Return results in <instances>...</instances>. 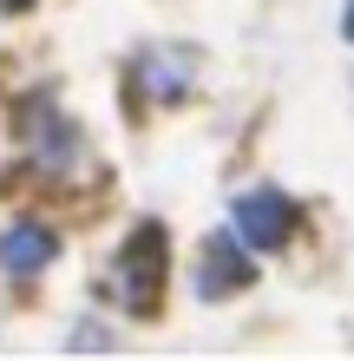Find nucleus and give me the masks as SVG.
<instances>
[{
	"mask_svg": "<svg viewBox=\"0 0 354 361\" xmlns=\"http://www.w3.org/2000/svg\"><path fill=\"white\" fill-rule=\"evenodd\" d=\"M230 224H236V243L276 250L289 230H296V204H289L282 190H243V197L230 204Z\"/></svg>",
	"mask_w": 354,
	"mask_h": 361,
	"instance_id": "obj_1",
	"label": "nucleus"
},
{
	"mask_svg": "<svg viewBox=\"0 0 354 361\" xmlns=\"http://www.w3.org/2000/svg\"><path fill=\"white\" fill-rule=\"evenodd\" d=\"M164 283V230H138L132 243H125V289L138 295V302H151Z\"/></svg>",
	"mask_w": 354,
	"mask_h": 361,
	"instance_id": "obj_2",
	"label": "nucleus"
},
{
	"mask_svg": "<svg viewBox=\"0 0 354 361\" xmlns=\"http://www.w3.org/2000/svg\"><path fill=\"white\" fill-rule=\"evenodd\" d=\"M46 263H53V230L13 224L7 237H0V269H7V276H33V269H46Z\"/></svg>",
	"mask_w": 354,
	"mask_h": 361,
	"instance_id": "obj_3",
	"label": "nucleus"
},
{
	"mask_svg": "<svg viewBox=\"0 0 354 361\" xmlns=\"http://www.w3.org/2000/svg\"><path fill=\"white\" fill-rule=\"evenodd\" d=\"M249 283V257H236V243H210L203 250V269H197V295H230Z\"/></svg>",
	"mask_w": 354,
	"mask_h": 361,
	"instance_id": "obj_4",
	"label": "nucleus"
},
{
	"mask_svg": "<svg viewBox=\"0 0 354 361\" xmlns=\"http://www.w3.org/2000/svg\"><path fill=\"white\" fill-rule=\"evenodd\" d=\"M341 33H348V47H354V0L341 7Z\"/></svg>",
	"mask_w": 354,
	"mask_h": 361,
	"instance_id": "obj_5",
	"label": "nucleus"
},
{
	"mask_svg": "<svg viewBox=\"0 0 354 361\" xmlns=\"http://www.w3.org/2000/svg\"><path fill=\"white\" fill-rule=\"evenodd\" d=\"M0 7H7V13H20V7H33V0H0Z\"/></svg>",
	"mask_w": 354,
	"mask_h": 361,
	"instance_id": "obj_6",
	"label": "nucleus"
}]
</instances>
